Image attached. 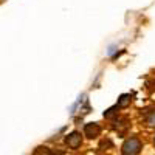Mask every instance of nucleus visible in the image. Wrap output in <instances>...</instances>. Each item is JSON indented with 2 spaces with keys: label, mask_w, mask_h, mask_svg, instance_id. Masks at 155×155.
<instances>
[{
  "label": "nucleus",
  "mask_w": 155,
  "mask_h": 155,
  "mask_svg": "<svg viewBox=\"0 0 155 155\" xmlns=\"http://www.w3.org/2000/svg\"><path fill=\"white\" fill-rule=\"evenodd\" d=\"M153 143H155V138H153Z\"/></svg>",
  "instance_id": "obj_7"
},
{
  "label": "nucleus",
  "mask_w": 155,
  "mask_h": 155,
  "mask_svg": "<svg viewBox=\"0 0 155 155\" xmlns=\"http://www.w3.org/2000/svg\"><path fill=\"white\" fill-rule=\"evenodd\" d=\"M146 123L150 126V127H155V112H150L146 118Z\"/></svg>",
  "instance_id": "obj_6"
},
{
  "label": "nucleus",
  "mask_w": 155,
  "mask_h": 155,
  "mask_svg": "<svg viewBox=\"0 0 155 155\" xmlns=\"http://www.w3.org/2000/svg\"><path fill=\"white\" fill-rule=\"evenodd\" d=\"M129 104H130V96H129V95H123V96L120 98L118 107H127Z\"/></svg>",
  "instance_id": "obj_4"
},
{
  "label": "nucleus",
  "mask_w": 155,
  "mask_h": 155,
  "mask_svg": "<svg viewBox=\"0 0 155 155\" xmlns=\"http://www.w3.org/2000/svg\"><path fill=\"white\" fill-rule=\"evenodd\" d=\"M34 155H51V152H50V149L48 147H37L36 150H34Z\"/></svg>",
  "instance_id": "obj_5"
},
{
  "label": "nucleus",
  "mask_w": 155,
  "mask_h": 155,
  "mask_svg": "<svg viewBox=\"0 0 155 155\" xmlns=\"http://www.w3.org/2000/svg\"><path fill=\"white\" fill-rule=\"evenodd\" d=\"M65 144H67L70 149H78V147L82 144V137H81V134H79V132H71L70 135H67Z\"/></svg>",
  "instance_id": "obj_2"
},
{
  "label": "nucleus",
  "mask_w": 155,
  "mask_h": 155,
  "mask_svg": "<svg viewBox=\"0 0 155 155\" xmlns=\"http://www.w3.org/2000/svg\"><path fill=\"white\" fill-rule=\"evenodd\" d=\"M84 132H85V137H88V138H96L101 134V127L96 123H88V124H85Z\"/></svg>",
  "instance_id": "obj_3"
},
{
  "label": "nucleus",
  "mask_w": 155,
  "mask_h": 155,
  "mask_svg": "<svg viewBox=\"0 0 155 155\" xmlns=\"http://www.w3.org/2000/svg\"><path fill=\"white\" fill-rule=\"evenodd\" d=\"M140 150H141V141L135 137L126 140L123 144V149H121L123 155H138Z\"/></svg>",
  "instance_id": "obj_1"
}]
</instances>
